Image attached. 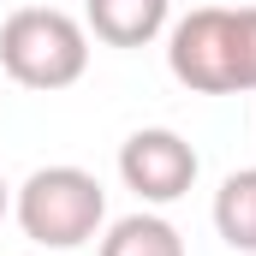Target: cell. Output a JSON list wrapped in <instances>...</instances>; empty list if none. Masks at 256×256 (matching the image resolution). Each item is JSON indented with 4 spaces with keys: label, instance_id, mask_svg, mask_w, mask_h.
Returning <instances> with one entry per match:
<instances>
[{
    "label": "cell",
    "instance_id": "cell-1",
    "mask_svg": "<svg viewBox=\"0 0 256 256\" xmlns=\"http://www.w3.org/2000/svg\"><path fill=\"white\" fill-rule=\"evenodd\" d=\"M167 72L196 96L256 90V6H196L167 30Z\"/></svg>",
    "mask_w": 256,
    "mask_h": 256
},
{
    "label": "cell",
    "instance_id": "cell-2",
    "mask_svg": "<svg viewBox=\"0 0 256 256\" xmlns=\"http://www.w3.org/2000/svg\"><path fill=\"white\" fill-rule=\"evenodd\" d=\"M0 72L36 96L72 90L90 72V30L60 6H18L0 24Z\"/></svg>",
    "mask_w": 256,
    "mask_h": 256
},
{
    "label": "cell",
    "instance_id": "cell-3",
    "mask_svg": "<svg viewBox=\"0 0 256 256\" xmlns=\"http://www.w3.org/2000/svg\"><path fill=\"white\" fill-rule=\"evenodd\" d=\"M12 214H18V226H24L30 244H42V250H78V244H90V238L102 232V220H108V191H102L96 173L60 161V167H36V173L18 185Z\"/></svg>",
    "mask_w": 256,
    "mask_h": 256
},
{
    "label": "cell",
    "instance_id": "cell-4",
    "mask_svg": "<svg viewBox=\"0 0 256 256\" xmlns=\"http://www.w3.org/2000/svg\"><path fill=\"white\" fill-rule=\"evenodd\" d=\"M196 149L179 137V131L167 126H149V131H131L126 143H120V179H126V191H137L143 202H155V208H167V202H179V196L196 185Z\"/></svg>",
    "mask_w": 256,
    "mask_h": 256
},
{
    "label": "cell",
    "instance_id": "cell-5",
    "mask_svg": "<svg viewBox=\"0 0 256 256\" xmlns=\"http://www.w3.org/2000/svg\"><path fill=\"white\" fill-rule=\"evenodd\" d=\"M173 24V0H84V30L108 48H149Z\"/></svg>",
    "mask_w": 256,
    "mask_h": 256
},
{
    "label": "cell",
    "instance_id": "cell-6",
    "mask_svg": "<svg viewBox=\"0 0 256 256\" xmlns=\"http://www.w3.org/2000/svg\"><path fill=\"white\" fill-rule=\"evenodd\" d=\"M214 232L226 238V250L256 256V167H238L220 179L214 191Z\"/></svg>",
    "mask_w": 256,
    "mask_h": 256
},
{
    "label": "cell",
    "instance_id": "cell-7",
    "mask_svg": "<svg viewBox=\"0 0 256 256\" xmlns=\"http://www.w3.org/2000/svg\"><path fill=\"white\" fill-rule=\"evenodd\" d=\"M102 256H185V238H179V226H173L167 214L137 208V214H126V220L108 226Z\"/></svg>",
    "mask_w": 256,
    "mask_h": 256
},
{
    "label": "cell",
    "instance_id": "cell-8",
    "mask_svg": "<svg viewBox=\"0 0 256 256\" xmlns=\"http://www.w3.org/2000/svg\"><path fill=\"white\" fill-rule=\"evenodd\" d=\"M6 214H12V185L0 179V220H6Z\"/></svg>",
    "mask_w": 256,
    "mask_h": 256
}]
</instances>
